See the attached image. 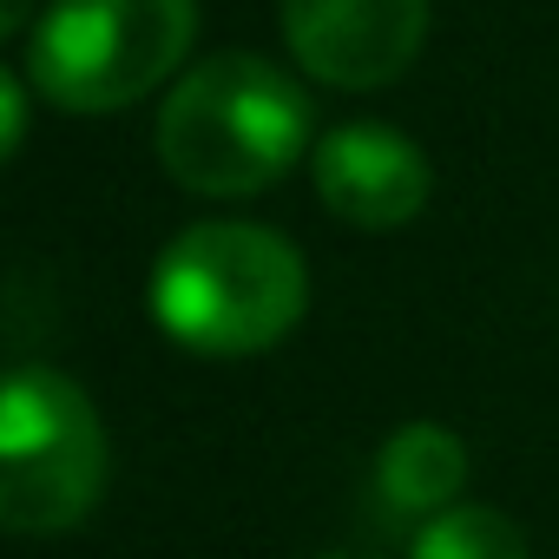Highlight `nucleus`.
Returning a JSON list of instances; mask_svg holds the SVG:
<instances>
[{"instance_id":"f257e3e1","label":"nucleus","mask_w":559,"mask_h":559,"mask_svg":"<svg viewBox=\"0 0 559 559\" xmlns=\"http://www.w3.org/2000/svg\"><path fill=\"white\" fill-rule=\"evenodd\" d=\"M152 323L191 356H263L310 310V270L284 230L263 224H191L178 230L145 284Z\"/></svg>"},{"instance_id":"f03ea898","label":"nucleus","mask_w":559,"mask_h":559,"mask_svg":"<svg viewBox=\"0 0 559 559\" xmlns=\"http://www.w3.org/2000/svg\"><path fill=\"white\" fill-rule=\"evenodd\" d=\"M152 145L191 198H257L310 152V93L263 53H211L165 93Z\"/></svg>"},{"instance_id":"7ed1b4c3","label":"nucleus","mask_w":559,"mask_h":559,"mask_svg":"<svg viewBox=\"0 0 559 559\" xmlns=\"http://www.w3.org/2000/svg\"><path fill=\"white\" fill-rule=\"evenodd\" d=\"M198 34V0H47L27 34V86L67 112H119L165 86Z\"/></svg>"},{"instance_id":"20e7f679","label":"nucleus","mask_w":559,"mask_h":559,"mask_svg":"<svg viewBox=\"0 0 559 559\" xmlns=\"http://www.w3.org/2000/svg\"><path fill=\"white\" fill-rule=\"evenodd\" d=\"M106 487V428L60 369H14L0 389V526L21 539L73 533Z\"/></svg>"},{"instance_id":"39448f33","label":"nucleus","mask_w":559,"mask_h":559,"mask_svg":"<svg viewBox=\"0 0 559 559\" xmlns=\"http://www.w3.org/2000/svg\"><path fill=\"white\" fill-rule=\"evenodd\" d=\"M297 67L336 93L395 86L428 47V0H284Z\"/></svg>"},{"instance_id":"423d86ee","label":"nucleus","mask_w":559,"mask_h":559,"mask_svg":"<svg viewBox=\"0 0 559 559\" xmlns=\"http://www.w3.org/2000/svg\"><path fill=\"white\" fill-rule=\"evenodd\" d=\"M310 171H317V198L356 230H402L428 211V191H435L428 152L382 119H349L323 132Z\"/></svg>"},{"instance_id":"0eeeda50","label":"nucleus","mask_w":559,"mask_h":559,"mask_svg":"<svg viewBox=\"0 0 559 559\" xmlns=\"http://www.w3.org/2000/svg\"><path fill=\"white\" fill-rule=\"evenodd\" d=\"M467 487V441L441 421H402L376 454V493L395 520H441Z\"/></svg>"},{"instance_id":"6e6552de","label":"nucleus","mask_w":559,"mask_h":559,"mask_svg":"<svg viewBox=\"0 0 559 559\" xmlns=\"http://www.w3.org/2000/svg\"><path fill=\"white\" fill-rule=\"evenodd\" d=\"M408 559H526V533L500 507H448L415 533Z\"/></svg>"},{"instance_id":"1a4fd4ad","label":"nucleus","mask_w":559,"mask_h":559,"mask_svg":"<svg viewBox=\"0 0 559 559\" xmlns=\"http://www.w3.org/2000/svg\"><path fill=\"white\" fill-rule=\"evenodd\" d=\"M27 145V80L0 73V158H14Z\"/></svg>"},{"instance_id":"9d476101","label":"nucleus","mask_w":559,"mask_h":559,"mask_svg":"<svg viewBox=\"0 0 559 559\" xmlns=\"http://www.w3.org/2000/svg\"><path fill=\"white\" fill-rule=\"evenodd\" d=\"M34 0H0V27H8V34H34Z\"/></svg>"},{"instance_id":"9b49d317","label":"nucleus","mask_w":559,"mask_h":559,"mask_svg":"<svg viewBox=\"0 0 559 559\" xmlns=\"http://www.w3.org/2000/svg\"><path fill=\"white\" fill-rule=\"evenodd\" d=\"M323 559H362V552H323Z\"/></svg>"}]
</instances>
